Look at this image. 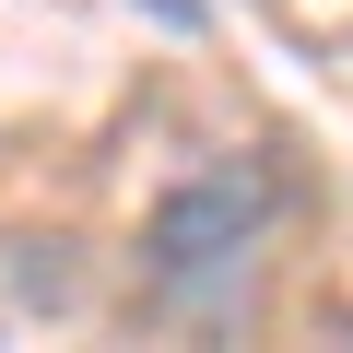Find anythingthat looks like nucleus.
Here are the masks:
<instances>
[{"instance_id": "obj_1", "label": "nucleus", "mask_w": 353, "mask_h": 353, "mask_svg": "<svg viewBox=\"0 0 353 353\" xmlns=\"http://www.w3.org/2000/svg\"><path fill=\"white\" fill-rule=\"evenodd\" d=\"M271 224H283V176L259 153H224L201 176H176L141 212V306L165 330H248L259 271H271Z\"/></svg>"}, {"instance_id": "obj_2", "label": "nucleus", "mask_w": 353, "mask_h": 353, "mask_svg": "<svg viewBox=\"0 0 353 353\" xmlns=\"http://www.w3.org/2000/svg\"><path fill=\"white\" fill-rule=\"evenodd\" d=\"M130 12H153V24H201V0H130Z\"/></svg>"}]
</instances>
